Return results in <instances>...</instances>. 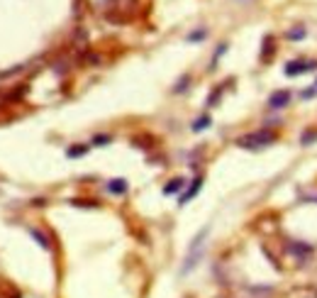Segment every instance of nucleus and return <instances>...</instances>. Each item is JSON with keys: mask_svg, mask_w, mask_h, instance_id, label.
Segmentation results:
<instances>
[{"mask_svg": "<svg viewBox=\"0 0 317 298\" xmlns=\"http://www.w3.org/2000/svg\"><path fill=\"white\" fill-rule=\"evenodd\" d=\"M207 232H210V227H203L198 235L193 237V242H191V247H188V257H186V262H183V267H180V274H188V271L195 269V264L200 262V249H203V242H205Z\"/></svg>", "mask_w": 317, "mask_h": 298, "instance_id": "obj_1", "label": "nucleus"}, {"mask_svg": "<svg viewBox=\"0 0 317 298\" xmlns=\"http://www.w3.org/2000/svg\"><path fill=\"white\" fill-rule=\"evenodd\" d=\"M274 140H276L274 132H268V130H259V132H249V135H244V137H239L237 144L244 147V149H259V147L271 144Z\"/></svg>", "mask_w": 317, "mask_h": 298, "instance_id": "obj_2", "label": "nucleus"}, {"mask_svg": "<svg viewBox=\"0 0 317 298\" xmlns=\"http://www.w3.org/2000/svg\"><path fill=\"white\" fill-rule=\"evenodd\" d=\"M286 249H288L290 254L298 259V262H305V259H310V257H312V247H310L307 242H300V240H290L288 244H286Z\"/></svg>", "mask_w": 317, "mask_h": 298, "instance_id": "obj_3", "label": "nucleus"}, {"mask_svg": "<svg viewBox=\"0 0 317 298\" xmlns=\"http://www.w3.org/2000/svg\"><path fill=\"white\" fill-rule=\"evenodd\" d=\"M315 66H317V61H290L283 71H286V76H300L305 71H312Z\"/></svg>", "mask_w": 317, "mask_h": 298, "instance_id": "obj_4", "label": "nucleus"}, {"mask_svg": "<svg viewBox=\"0 0 317 298\" xmlns=\"http://www.w3.org/2000/svg\"><path fill=\"white\" fill-rule=\"evenodd\" d=\"M286 298H317V286L312 284H300L295 288H290Z\"/></svg>", "mask_w": 317, "mask_h": 298, "instance_id": "obj_5", "label": "nucleus"}, {"mask_svg": "<svg viewBox=\"0 0 317 298\" xmlns=\"http://www.w3.org/2000/svg\"><path fill=\"white\" fill-rule=\"evenodd\" d=\"M288 103H290V93H288V91H274V93L268 96V108H274V110L286 108Z\"/></svg>", "mask_w": 317, "mask_h": 298, "instance_id": "obj_6", "label": "nucleus"}, {"mask_svg": "<svg viewBox=\"0 0 317 298\" xmlns=\"http://www.w3.org/2000/svg\"><path fill=\"white\" fill-rule=\"evenodd\" d=\"M200 186H203V176H195V179H193V184L188 186V191H186V193H180L178 205H186L188 200H193V198H195V193L200 191Z\"/></svg>", "mask_w": 317, "mask_h": 298, "instance_id": "obj_7", "label": "nucleus"}, {"mask_svg": "<svg viewBox=\"0 0 317 298\" xmlns=\"http://www.w3.org/2000/svg\"><path fill=\"white\" fill-rule=\"evenodd\" d=\"M127 188H129V184H127L124 179H112V181H108V191H110L112 196H124Z\"/></svg>", "mask_w": 317, "mask_h": 298, "instance_id": "obj_8", "label": "nucleus"}, {"mask_svg": "<svg viewBox=\"0 0 317 298\" xmlns=\"http://www.w3.org/2000/svg\"><path fill=\"white\" fill-rule=\"evenodd\" d=\"M210 125H212V120H210V115H200V117L195 120L193 125H191V130H193V132H203V130H207V127H210Z\"/></svg>", "mask_w": 317, "mask_h": 298, "instance_id": "obj_9", "label": "nucleus"}, {"mask_svg": "<svg viewBox=\"0 0 317 298\" xmlns=\"http://www.w3.org/2000/svg\"><path fill=\"white\" fill-rule=\"evenodd\" d=\"M27 232H29V235H32V237H34V240H37V242H39L41 247H47V249L52 247V242H49V235H44L41 230H34V227H29Z\"/></svg>", "mask_w": 317, "mask_h": 298, "instance_id": "obj_10", "label": "nucleus"}, {"mask_svg": "<svg viewBox=\"0 0 317 298\" xmlns=\"http://www.w3.org/2000/svg\"><path fill=\"white\" fill-rule=\"evenodd\" d=\"M183 184H186L183 179H173L171 184H166V186H164V196H171V193H178L180 188H183Z\"/></svg>", "mask_w": 317, "mask_h": 298, "instance_id": "obj_11", "label": "nucleus"}, {"mask_svg": "<svg viewBox=\"0 0 317 298\" xmlns=\"http://www.w3.org/2000/svg\"><path fill=\"white\" fill-rule=\"evenodd\" d=\"M85 152H88V147H85V144H81V147H69V149H66V156L73 159V156H81V154H85Z\"/></svg>", "mask_w": 317, "mask_h": 298, "instance_id": "obj_12", "label": "nucleus"}, {"mask_svg": "<svg viewBox=\"0 0 317 298\" xmlns=\"http://www.w3.org/2000/svg\"><path fill=\"white\" fill-rule=\"evenodd\" d=\"M220 96H222V86H217V88L207 96V105H217V98H220Z\"/></svg>", "mask_w": 317, "mask_h": 298, "instance_id": "obj_13", "label": "nucleus"}, {"mask_svg": "<svg viewBox=\"0 0 317 298\" xmlns=\"http://www.w3.org/2000/svg\"><path fill=\"white\" fill-rule=\"evenodd\" d=\"M110 140H112L110 135H96V137H93V144H96V147H103V144H108Z\"/></svg>", "mask_w": 317, "mask_h": 298, "instance_id": "obj_14", "label": "nucleus"}, {"mask_svg": "<svg viewBox=\"0 0 317 298\" xmlns=\"http://www.w3.org/2000/svg\"><path fill=\"white\" fill-rule=\"evenodd\" d=\"M188 81H191V76H183V78L178 81V86L173 88V93H180V91H186V88H188Z\"/></svg>", "mask_w": 317, "mask_h": 298, "instance_id": "obj_15", "label": "nucleus"}, {"mask_svg": "<svg viewBox=\"0 0 317 298\" xmlns=\"http://www.w3.org/2000/svg\"><path fill=\"white\" fill-rule=\"evenodd\" d=\"M203 37H205V29H195V32L188 34V42H198V39H203Z\"/></svg>", "mask_w": 317, "mask_h": 298, "instance_id": "obj_16", "label": "nucleus"}, {"mask_svg": "<svg viewBox=\"0 0 317 298\" xmlns=\"http://www.w3.org/2000/svg\"><path fill=\"white\" fill-rule=\"evenodd\" d=\"M312 140H317V132H315V130L303 132V144H312Z\"/></svg>", "mask_w": 317, "mask_h": 298, "instance_id": "obj_17", "label": "nucleus"}, {"mask_svg": "<svg viewBox=\"0 0 317 298\" xmlns=\"http://www.w3.org/2000/svg\"><path fill=\"white\" fill-rule=\"evenodd\" d=\"M303 34H305V29H303V27H295L293 32H288V37H290V39H300Z\"/></svg>", "mask_w": 317, "mask_h": 298, "instance_id": "obj_18", "label": "nucleus"}]
</instances>
